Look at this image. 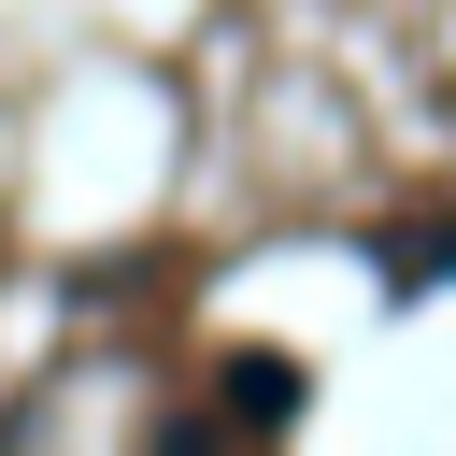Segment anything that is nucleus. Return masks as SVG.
Returning a JSON list of instances; mask_svg holds the SVG:
<instances>
[{"instance_id": "obj_1", "label": "nucleus", "mask_w": 456, "mask_h": 456, "mask_svg": "<svg viewBox=\"0 0 456 456\" xmlns=\"http://www.w3.org/2000/svg\"><path fill=\"white\" fill-rule=\"evenodd\" d=\"M228 413H242V428H285V413H299V370H285V356H242V370H228Z\"/></svg>"}, {"instance_id": "obj_2", "label": "nucleus", "mask_w": 456, "mask_h": 456, "mask_svg": "<svg viewBox=\"0 0 456 456\" xmlns=\"http://www.w3.org/2000/svg\"><path fill=\"white\" fill-rule=\"evenodd\" d=\"M442 271H456V228H399L385 242V285H442Z\"/></svg>"}]
</instances>
